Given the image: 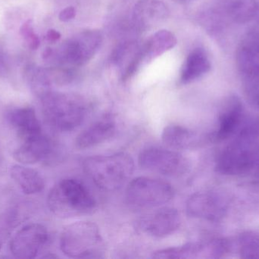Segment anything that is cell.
<instances>
[{
	"mask_svg": "<svg viewBox=\"0 0 259 259\" xmlns=\"http://www.w3.org/2000/svg\"><path fill=\"white\" fill-rule=\"evenodd\" d=\"M54 144L44 132L23 141L14 152L15 161L22 164H33L47 159L53 154Z\"/></svg>",
	"mask_w": 259,
	"mask_h": 259,
	"instance_id": "cell-15",
	"label": "cell"
},
{
	"mask_svg": "<svg viewBox=\"0 0 259 259\" xmlns=\"http://www.w3.org/2000/svg\"><path fill=\"white\" fill-rule=\"evenodd\" d=\"M175 191L170 184L161 179L137 177L126 189V200L133 208L140 209L158 208L173 199Z\"/></svg>",
	"mask_w": 259,
	"mask_h": 259,
	"instance_id": "cell-6",
	"label": "cell"
},
{
	"mask_svg": "<svg viewBox=\"0 0 259 259\" xmlns=\"http://www.w3.org/2000/svg\"><path fill=\"white\" fill-rule=\"evenodd\" d=\"M85 173L96 186L105 191H116L132 176L134 162L128 154L90 157L83 162Z\"/></svg>",
	"mask_w": 259,
	"mask_h": 259,
	"instance_id": "cell-2",
	"label": "cell"
},
{
	"mask_svg": "<svg viewBox=\"0 0 259 259\" xmlns=\"http://www.w3.org/2000/svg\"><path fill=\"white\" fill-rule=\"evenodd\" d=\"M227 12L234 21L246 23L258 13L255 0H227Z\"/></svg>",
	"mask_w": 259,
	"mask_h": 259,
	"instance_id": "cell-21",
	"label": "cell"
},
{
	"mask_svg": "<svg viewBox=\"0 0 259 259\" xmlns=\"http://www.w3.org/2000/svg\"><path fill=\"white\" fill-rule=\"evenodd\" d=\"M140 19H148V18H159L166 13L165 8L159 2L152 0V1H143L140 3V6H137Z\"/></svg>",
	"mask_w": 259,
	"mask_h": 259,
	"instance_id": "cell-25",
	"label": "cell"
},
{
	"mask_svg": "<svg viewBox=\"0 0 259 259\" xmlns=\"http://www.w3.org/2000/svg\"><path fill=\"white\" fill-rule=\"evenodd\" d=\"M10 174L25 194H36L42 191L45 187L44 178L34 169L23 165H15L11 168Z\"/></svg>",
	"mask_w": 259,
	"mask_h": 259,
	"instance_id": "cell-18",
	"label": "cell"
},
{
	"mask_svg": "<svg viewBox=\"0 0 259 259\" xmlns=\"http://www.w3.org/2000/svg\"><path fill=\"white\" fill-rule=\"evenodd\" d=\"M21 221L19 209L15 207L9 208L0 214V250Z\"/></svg>",
	"mask_w": 259,
	"mask_h": 259,
	"instance_id": "cell-22",
	"label": "cell"
},
{
	"mask_svg": "<svg viewBox=\"0 0 259 259\" xmlns=\"http://www.w3.org/2000/svg\"><path fill=\"white\" fill-rule=\"evenodd\" d=\"M60 248L69 258L104 257V240L98 226L92 222L79 221L68 225L61 235Z\"/></svg>",
	"mask_w": 259,
	"mask_h": 259,
	"instance_id": "cell-5",
	"label": "cell"
},
{
	"mask_svg": "<svg viewBox=\"0 0 259 259\" xmlns=\"http://www.w3.org/2000/svg\"><path fill=\"white\" fill-rule=\"evenodd\" d=\"M216 170L223 175L259 176V118L245 122L219 154Z\"/></svg>",
	"mask_w": 259,
	"mask_h": 259,
	"instance_id": "cell-1",
	"label": "cell"
},
{
	"mask_svg": "<svg viewBox=\"0 0 259 259\" xmlns=\"http://www.w3.org/2000/svg\"><path fill=\"white\" fill-rule=\"evenodd\" d=\"M8 120L22 141L42 133L40 123L33 108L13 109L8 114Z\"/></svg>",
	"mask_w": 259,
	"mask_h": 259,
	"instance_id": "cell-17",
	"label": "cell"
},
{
	"mask_svg": "<svg viewBox=\"0 0 259 259\" xmlns=\"http://www.w3.org/2000/svg\"><path fill=\"white\" fill-rule=\"evenodd\" d=\"M48 241L47 228L39 224H30L14 236L10 243L11 253L17 258H34Z\"/></svg>",
	"mask_w": 259,
	"mask_h": 259,
	"instance_id": "cell-10",
	"label": "cell"
},
{
	"mask_svg": "<svg viewBox=\"0 0 259 259\" xmlns=\"http://www.w3.org/2000/svg\"><path fill=\"white\" fill-rule=\"evenodd\" d=\"M228 199L216 191H203L192 195L187 202V212L190 217L211 222L222 220L228 209Z\"/></svg>",
	"mask_w": 259,
	"mask_h": 259,
	"instance_id": "cell-9",
	"label": "cell"
},
{
	"mask_svg": "<svg viewBox=\"0 0 259 259\" xmlns=\"http://www.w3.org/2000/svg\"><path fill=\"white\" fill-rule=\"evenodd\" d=\"M8 73L7 62H6V54L3 47L0 46V76H6Z\"/></svg>",
	"mask_w": 259,
	"mask_h": 259,
	"instance_id": "cell-30",
	"label": "cell"
},
{
	"mask_svg": "<svg viewBox=\"0 0 259 259\" xmlns=\"http://www.w3.org/2000/svg\"><path fill=\"white\" fill-rule=\"evenodd\" d=\"M238 250L241 258H259V234L245 232L238 238Z\"/></svg>",
	"mask_w": 259,
	"mask_h": 259,
	"instance_id": "cell-24",
	"label": "cell"
},
{
	"mask_svg": "<svg viewBox=\"0 0 259 259\" xmlns=\"http://www.w3.org/2000/svg\"><path fill=\"white\" fill-rule=\"evenodd\" d=\"M237 68L245 79L259 75V33L249 32L239 44L236 54Z\"/></svg>",
	"mask_w": 259,
	"mask_h": 259,
	"instance_id": "cell-14",
	"label": "cell"
},
{
	"mask_svg": "<svg viewBox=\"0 0 259 259\" xmlns=\"http://www.w3.org/2000/svg\"><path fill=\"white\" fill-rule=\"evenodd\" d=\"M75 15V10L73 7H68L62 10L59 14V19L62 21H69Z\"/></svg>",
	"mask_w": 259,
	"mask_h": 259,
	"instance_id": "cell-29",
	"label": "cell"
},
{
	"mask_svg": "<svg viewBox=\"0 0 259 259\" xmlns=\"http://www.w3.org/2000/svg\"><path fill=\"white\" fill-rule=\"evenodd\" d=\"M176 44L175 36L167 30H161L154 35L147 43L146 52L150 56H158L166 50L172 48Z\"/></svg>",
	"mask_w": 259,
	"mask_h": 259,
	"instance_id": "cell-23",
	"label": "cell"
},
{
	"mask_svg": "<svg viewBox=\"0 0 259 259\" xmlns=\"http://www.w3.org/2000/svg\"><path fill=\"white\" fill-rule=\"evenodd\" d=\"M244 109L237 97H232L225 103L219 114V124L211 139L216 142L232 138L243 124Z\"/></svg>",
	"mask_w": 259,
	"mask_h": 259,
	"instance_id": "cell-13",
	"label": "cell"
},
{
	"mask_svg": "<svg viewBox=\"0 0 259 259\" xmlns=\"http://www.w3.org/2000/svg\"><path fill=\"white\" fill-rule=\"evenodd\" d=\"M40 100L44 118L56 130H74L86 118L88 107L80 97L49 91L41 96Z\"/></svg>",
	"mask_w": 259,
	"mask_h": 259,
	"instance_id": "cell-4",
	"label": "cell"
},
{
	"mask_svg": "<svg viewBox=\"0 0 259 259\" xmlns=\"http://www.w3.org/2000/svg\"><path fill=\"white\" fill-rule=\"evenodd\" d=\"M60 33L55 30H50L47 33V41H50V42L57 41V40L60 38Z\"/></svg>",
	"mask_w": 259,
	"mask_h": 259,
	"instance_id": "cell-31",
	"label": "cell"
},
{
	"mask_svg": "<svg viewBox=\"0 0 259 259\" xmlns=\"http://www.w3.org/2000/svg\"><path fill=\"white\" fill-rule=\"evenodd\" d=\"M47 205L55 215L70 218L91 214L97 202L84 184L77 179H65L50 190Z\"/></svg>",
	"mask_w": 259,
	"mask_h": 259,
	"instance_id": "cell-3",
	"label": "cell"
},
{
	"mask_svg": "<svg viewBox=\"0 0 259 259\" xmlns=\"http://www.w3.org/2000/svg\"><path fill=\"white\" fill-rule=\"evenodd\" d=\"M230 249L231 246L228 240L211 239L161 249L153 252L152 257L162 259L220 258L225 257Z\"/></svg>",
	"mask_w": 259,
	"mask_h": 259,
	"instance_id": "cell-8",
	"label": "cell"
},
{
	"mask_svg": "<svg viewBox=\"0 0 259 259\" xmlns=\"http://www.w3.org/2000/svg\"><path fill=\"white\" fill-rule=\"evenodd\" d=\"M210 67L211 65L206 53L201 49H196L189 55L184 64L181 82L183 84L193 82L208 72Z\"/></svg>",
	"mask_w": 259,
	"mask_h": 259,
	"instance_id": "cell-20",
	"label": "cell"
},
{
	"mask_svg": "<svg viewBox=\"0 0 259 259\" xmlns=\"http://www.w3.org/2000/svg\"><path fill=\"white\" fill-rule=\"evenodd\" d=\"M161 138L165 145L175 150L190 149L197 143L196 134L179 125H170L164 128Z\"/></svg>",
	"mask_w": 259,
	"mask_h": 259,
	"instance_id": "cell-19",
	"label": "cell"
},
{
	"mask_svg": "<svg viewBox=\"0 0 259 259\" xmlns=\"http://www.w3.org/2000/svg\"><path fill=\"white\" fill-rule=\"evenodd\" d=\"M245 94L249 103L259 109V75L246 79Z\"/></svg>",
	"mask_w": 259,
	"mask_h": 259,
	"instance_id": "cell-26",
	"label": "cell"
},
{
	"mask_svg": "<svg viewBox=\"0 0 259 259\" xmlns=\"http://www.w3.org/2000/svg\"><path fill=\"white\" fill-rule=\"evenodd\" d=\"M245 199L259 212V182H251L242 187Z\"/></svg>",
	"mask_w": 259,
	"mask_h": 259,
	"instance_id": "cell-28",
	"label": "cell"
},
{
	"mask_svg": "<svg viewBox=\"0 0 259 259\" xmlns=\"http://www.w3.org/2000/svg\"><path fill=\"white\" fill-rule=\"evenodd\" d=\"M116 131V125L112 118L106 117L93 123L76 138L77 149H88L103 144L110 139Z\"/></svg>",
	"mask_w": 259,
	"mask_h": 259,
	"instance_id": "cell-16",
	"label": "cell"
},
{
	"mask_svg": "<svg viewBox=\"0 0 259 259\" xmlns=\"http://www.w3.org/2000/svg\"><path fill=\"white\" fill-rule=\"evenodd\" d=\"M181 224V214L178 210L161 208L140 219L138 228L150 237L162 238L176 232Z\"/></svg>",
	"mask_w": 259,
	"mask_h": 259,
	"instance_id": "cell-12",
	"label": "cell"
},
{
	"mask_svg": "<svg viewBox=\"0 0 259 259\" xmlns=\"http://www.w3.org/2000/svg\"><path fill=\"white\" fill-rule=\"evenodd\" d=\"M20 34L27 43L29 48L31 49L32 50H36L39 47V43H40L39 38L33 30L31 20H28L21 25L20 28Z\"/></svg>",
	"mask_w": 259,
	"mask_h": 259,
	"instance_id": "cell-27",
	"label": "cell"
},
{
	"mask_svg": "<svg viewBox=\"0 0 259 259\" xmlns=\"http://www.w3.org/2000/svg\"><path fill=\"white\" fill-rule=\"evenodd\" d=\"M141 168L170 177H181L190 170V162L181 154L168 149L149 147L139 155Z\"/></svg>",
	"mask_w": 259,
	"mask_h": 259,
	"instance_id": "cell-7",
	"label": "cell"
},
{
	"mask_svg": "<svg viewBox=\"0 0 259 259\" xmlns=\"http://www.w3.org/2000/svg\"><path fill=\"white\" fill-rule=\"evenodd\" d=\"M100 43V33L95 31L86 32L78 38L64 44L58 52V59L62 63L82 65L94 56Z\"/></svg>",
	"mask_w": 259,
	"mask_h": 259,
	"instance_id": "cell-11",
	"label": "cell"
}]
</instances>
